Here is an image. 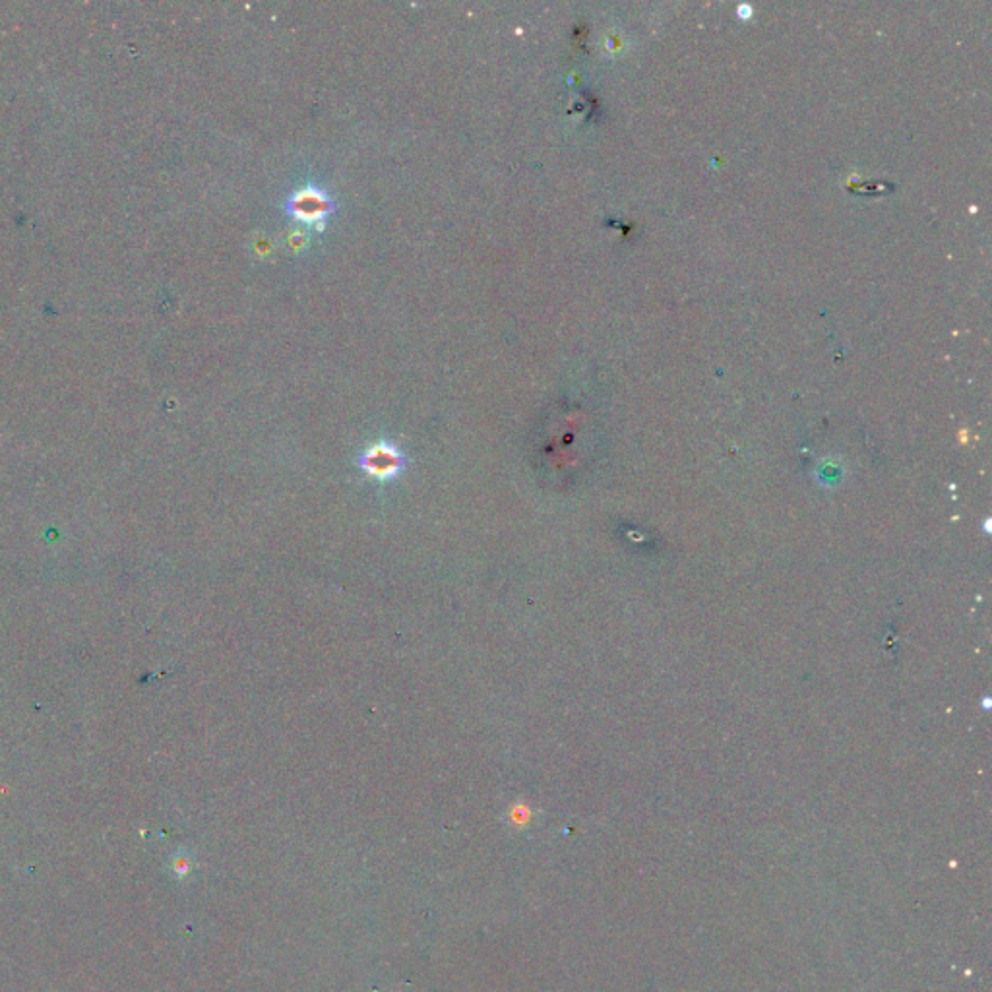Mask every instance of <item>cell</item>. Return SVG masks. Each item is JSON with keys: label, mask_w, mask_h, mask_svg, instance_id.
Wrapping results in <instances>:
<instances>
[{"label": "cell", "mask_w": 992, "mask_h": 992, "mask_svg": "<svg viewBox=\"0 0 992 992\" xmlns=\"http://www.w3.org/2000/svg\"><path fill=\"white\" fill-rule=\"evenodd\" d=\"M359 467L367 477L377 479L380 483L393 481L405 469V456L398 446L390 442H378L369 446L359 456Z\"/></svg>", "instance_id": "6da1fadb"}, {"label": "cell", "mask_w": 992, "mask_h": 992, "mask_svg": "<svg viewBox=\"0 0 992 992\" xmlns=\"http://www.w3.org/2000/svg\"><path fill=\"white\" fill-rule=\"evenodd\" d=\"M194 867V859L188 851H177L173 859H171V872L175 874L177 880H185Z\"/></svg>", "instance_id": "3957f363"}, {"label": "cell", "mask_w": 992, "mask_h": 992, "mask_svg": "<svg viewBox=\"0 0 992 992\" xmlns=\"http://www.w3.org/2000/svg\"><path fill=\"white\" fill-rule=\"evenodd\" d=\"M329 208H332L329 200L322 194V192L314 188H306L303 192H298V194L290 202V210L298 219H305V221H316L320 218H324L329 211Z\"/></svg>", "instance_id": "7a4b0ae2"}]
</instances>
